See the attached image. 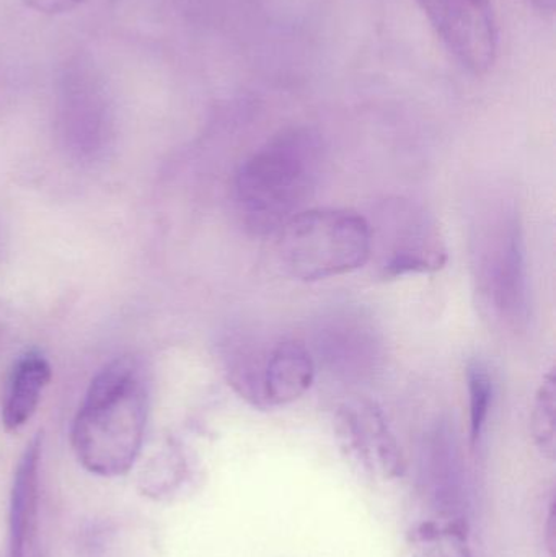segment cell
<instances>
[{"instance_id": "obj_1", "label": "cell", "mask_w": 556, "mask_h": 557, "mask_svg": "<svg viewBox=\"0 0 556 557\" xmlns=\"http://www.w3.org/2000/svg\"><path fill=\"white\" fill-rule=\"evenodd\" d=\"M149 386L139 360L118 357L88 386L72 424L78 463L103 478L126 474L146 435Z\"/></svg>"}, {"instance_id": "obj_2", "label": "cell", "mask_w": 556, "mask_h": 557, "mask_svg": "<svg viewBox=\"0 0 556 557\" xmlns=\"http://www.w3.org/2000/svg\"><path fill=\"white\" fill-rule=\"evenodd\" d=\"M323 153L322 140L313 131L289 129L242 163L235 176V201L251 234L274 235L306 211L322 176Z\"/></svg>"}, {"instance_id": "obj_3", "label": "cell", "mask_w": 556, "mask_h": 557, "mask_svg": "<svg viewBox=\"0 0 556 557\" xmlns=\"http://www.w3.org/2000/svg\"><path fill=\"white\" fill-rule=\"evenodd\" d=\"M274 235L277 267L297 281H325L369 263L371 231L368 219L355 211H302Z\"/></svg>"}, {"instance_id": "obj_4", "label": "cell", "mask_w": 556, "mask_h": 557, "mask_svg": "<svg viewBox=\"0 0 556 557\" xmlns=\"http://www.w3.org/2000/svg\"><path fill=\"white\" fill-rule=\"evenodd\" d=\"M375 273L384 281L431 274L447 263V248L436 221L415 202L387 199L368 221Z\"/></svg>"}, {"instance_id": "obj_5", "label": "cell", "mask_w": 556, "mask_h": 557, "mask_svg": "<svg viewBox=\"0 0 556 557\" xmlns=\"http://www.w3.org/2000/svg\"><path fill=\"white\" fill-rule=\"evenodd\" d=\"M479 284L499 318L518 324L528 318L524 242L516 215L498 219L479 251Z\"/></svg>"}, {"instance_id": "obj_6", "label": "cell", "mask_w": 556, "mask_h": 557, "mask_svg": "<svg viewBox=\"0 0 556 557\" xmlns=\"http://www.w3.org/2000/svg\"><path fill=\"white\" fill-rule=\"evenodd\" d=\"M447 51L466 71L485 75L498 54L492 0H415Z\"/></svg>"}, {"instance_id": "obj_7", "label": "cell", "mask_w": 556, "mask_h": 557, "mask_svg": "<svg viewBox=\"0 0 556 557\" xmlns=\"http://www.w3.org/2000/svg\"><path fill=\"white\" fill-rule=\"evenodd\" d=\"M335 434L343 455L362 476L388 483L407 473L404 451L374 403L342 406L335 416Z\"/></svg>"}, {"instance_id": "obj_8", "label": "cell", "mask_w": 556, "mask_h": 557, "mask_svg": "<svg viewBox=\"0 0 556 557\" xmlns=\"http://www.w3.org/2000/svg\"><path fill=\"white\" fill-rule=\"evenodd\" d=\"M58 113L65 139L77 146H97L110 133V95L100 69L88 55H71L62 64Z\"/></svg>"}, {"instance_id": "obj_9", "label": "cell", "mask_w": 556, "mask_h": 557, "mask_svg": "<svg viewBox=\"0 0 556 557\" xmlns=\"http://www.w3.org/2000/svg\"><path fill=\"white\" fill-rule=\"evenodd\" d=\"M42 434L26 445L13 474L9 509V549L7 557H29L38 533L39 467Z\"/></svg>"}, {"instance_id": "obj_10", "label": "cell", "mask_w": 556, "mask_h": 557, "mask_svg": "<svg viewBox=\"0 0 556 557\" xmlns=\"http://www.w3.org/2000/svg\"><path fill=\"white\" fill-rule=\"evenodd\" d=\"M316 379V362L302 341L277 343L264 359L258 408H280L306 395Z\"/></svg>"}, {"instance_id": "obj_11", "label": "cell", "mask_w": 556, "mask_h": 557, "mask_svg": "<svg viewBox=\"0 0 556 557\" xmlns=\"http://www.w3.org/2000/svg\"><path fill=\"white\" fill-rule=\"evenodd\" d=\"M51 375V367L41 354L28 352L18 359L3 398L2 422L7 431H18L33 418Z\"/></svg>"}, {"instance_id": "obj_12", "label": "cell", "mask_w": 556, "mask_h": 557, "mask_svg": "<svg viewBox=\"0 0 556 557\" xmlns=\"http://www.w3.org/2000/svg\"><path fill=\"white\" fill-rule=\"evenodd\" d=\"M410 557H475L469 522L462 517L434 516L411 527L407 535Z\"/></svg>"}, {"instance_id": "obj_13", "label": "cell", "mask_w": 556, "mask_h": 557, "mask_svg": "<svg viewBox=\"0 0 556 557\" xmlns=\"http://www.w3.org/2000/svg\"><path fill=\"white\" fill-rule=\"evenodd\" d=\"M556 379L555 370H548L535 395L532 411V437L539 450L548 460H555L556 451Z\"/></svg>"}, {"instance_id": "obj_14", "label": "cell", "mask_w": 556, "mask_h": 557, "mask_svg": "<svg viewBox=\"0 0 556 557\" xmlns=\"http://www.w3.org/2000/svg\"><path fill=\"white\" fill-rule=\"evenodd\" d=\"M467 389H469L470 438L472 444L477 445L489 421L493 392H495L492 373L483 360L473 359L467 366Z\"/></svg>"}, {"instance_id": "obj_15", "label": "cell", "mask_w": 556, "mask_h": 557, "mask_svg": "<svg viewBox=\"0 0 556 557\" xmlns=\"http://www.w3.org/2000/svg\"><path fill=\"white\" fill-rule=\"evenodd\" d=\"M188 465L178 455H170L153 463L140 478V490L152 499L163 500L176 496L188 480Z\"/></svg>"}, {"instance_id": "obj_16", "label": "cell", "mask_w": 556, "mask_h": 557, "mask_svg": "<svg viewBox=\"0 0 556 557\" xmlns=\"http://www.w3.org/2000/svg\"><path fill=\"white\" fill-rule=\"evenodd\" d=\"M26 2L42 12H64V10L74 9L84 0H26Z\"/></svg>"}, {"instance_id": "obj_17", "label": "cell", "mask_w": 556, "mask_h": 557, "mask_svg": "<svg viewBox=\"0 0 556 557\" xmlns=\"http://www.w3.org/2000/svg\"><path fill=\"white\" fill-rule=\"evenodd\" d=\"M548 509H547V527H545V545L548 548V556L555 557V496L554 491L548 497Z\"/></svg>"}, {"instance_id": "obj_18", "label": "cell", "mask_w": 556, "mask_h": 557, "mask_svg": "<svg viewBox=\"0 0 556 557\" xmlns=\"http://www.w3.org/2000/svg\"><path fill=\"white\" fill-rule=\"evenodd\" d=\"M556 0H529L532 7L538 12L545 13V15H554Z\"/></svg>"}, {"instance_id": "obj_19", "label": "cell", "mask_w": 556, "mask_h": 557, "mask_svg": "<svg viewBox=\"0 0 556 557\" xmlns=\"http://www.w3.org/2000/svg\"><path fill=\"white\" fill-rule=\"evenodd\" d=\"M0 248H2V231H0Z\"/></svg>"}]
</instances>
